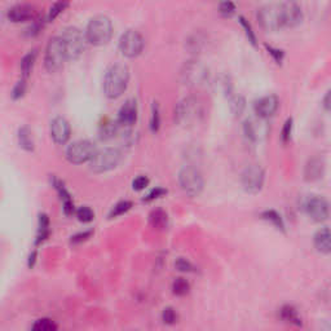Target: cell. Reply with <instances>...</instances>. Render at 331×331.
Returning <instances> with one entry per match:
<instances>
[{"instance_id":"d4e9b609","label":"cell","mask_w":331,"mask_h":331,"mask_svg":"<svg viewBox=\"0 0 331 331\" xmlns=\"http://www.w3.org/2000/svg\"><path fill=\"white\" fill-rule=\"evenodd\" d=\"M280 316H281V320L285 321V322H287V323H290V325H295V326L301 325L300 316H299L297 311L292 306L282 307L280 311Z\"/></svg>"},{"instance_id":"cb8c5ba5","label":"cell","mask_w":331,"mask_h":331,"mask_svg":"<svg viewBox=\"0 0 331 331\" xmlns=\"http://www.w3.org/2000/svg\"><path fill=\"white\" fill-rule=\"evenodd\" d=\"M18 144L21 148L26 152H33L35 148L34 140H33V133H31L30 128L27 126H23L18 129Z\"/></svg>"},{"instance_id":"7bdbcfd3","label":"cell","mask_w":331,"mask_h":331,"mask_svg":"<svg viewBox=\"0 0 331 331\" xmlns=\"http://www.w3.org/2000/svg\"><path fill=\"white\" fill-rule=\"evenodd\" d=\"M149 185V179L146 176H137L132 181V188L133 190H144Z\"/></svg>"},{"instance_id":"ee69618b","label":"cell","mask_w":331,"mask_h":331,"mask_svg":"<svg viewBox=\"0 0 331 331\" xmlns=\"http://www.w3.org/2000/svg\"><path fill=\"white\" fill-rule=\"evenodd\" d=\"M164 194H167V190L163 188H155L153 189L152 191H149L148 196L144 198V201H146V202H150V201H154V200H158V198H160V197H163Z\"/></svg>"},{"instance_id":"7c38bea8","label":"cell","mask_w":331,"mask_h":331,"mask_svg":"<svg viewBox=\"0 0 331 331\" xmlns=\"http://www.w3.org/2000/svg\"><path fill=\"white\" fill-rule=\"evenodd\" d=\"M269 124L267 119L259 118V117H251L246 119L243 123V133L246 139L251 143H258L264 140L269 135Z\"/></svg>"},{"instance_id":"7dc6e473","label":"cell","mask_w":331,"mask_h":331,"mask_svg":"<svg viewBox=\"0 0 331 331\" xmlns=\"http://www.w3.org/2000/svg\"><path fill=\"white\" fill-rule=\"evenodd\" d=\"M265 48L268 49L269 54H272L273 59H274V61L278 62V64H281V61L284 60V52L280 51V49H275V48L270 47V45H265Z\"/></svg>"},{"instance_id":"6da1fadb","label":"cell","mask_w":331,"mask_h":331,"mask_svg":"<svg viewBox=\"0 0 331 331\" xmlns=\"http://www.w3.org/2000/svg\"><path fill=\"white\" fill-rule=\"evenodd\" d=\"M129 81V70L126 65L114 64L106 70L104 78V93L109 98H118L126 92Z\"/></svg>"},{"instance_id":"5b68a950","label":"cell","mask_w":331,"mask_h":331,"mask_svg":"<svg viewBox=\"0 0 331 331\" xmlns=\"http://www.w3.org/2000/svg\"><path fill=\"white\" fill-rule=\"evenodd\" d=\"M179 184L186 196L198 197L203 190L205 180L200 170L191 166H185L179 172Z\"/></svg>"},{"instance_id":"1f68e13d","label":"cell","mask_w":331,"mask_h":331,"mask_svg":"<svg viewBox=\"0 0 331 331\" xmlns=\"http://www.w3.org/2000/svg\"><path fill=\"white\" fill-rule=\"evenodd\" d=\"M31 331H57V325L51 318H40L35 321Z\"/></svg>"},{"instance_id":"4fadbf2b","label":"cell","mask_w":331,"mask_h":331,"mask_svg":"<svg viewBox=\"0 0 331 331\" xmlns=\"http://www.w3.org/2000/svg\"><path fill=\"white\" fill-rule=\"evenodd\" d=\"M181 75L188 86H201L208 79L207 69L200 61L186 62Z\"/></svg>"},{"instance_id":"8d00e7d4","label":"cell","mask_w":331,"mask_h":331,"mask_svg":"<svg viewBox=\"0 0 331 331\" xmlns=\"http://www.w3.org/2000/svg\"><path fill=\"white\" fill-rule=\"evenodd\" d=\"M68 7H69V3H66V2H59V3H54L53 6L51 7V9H49L47 21H53L54 18H56L60 13H62V12L65 11V8H68Z\"/></svg>"},{"instance_id":"bcb514c9","label":"cell","mask_w":331,"mask_h":331,"mask_svg":"<svg viewBox=\"0 0 331 331\" xmlns=\"http://www.w3.org/2000/svg\"><path fill=\"white\" fill-rule=\"evenodd\" d=\"M92 230H86V232H81V233L75 234V236L71 237V243H81V242L87 241L91 236H92Z\"/></svg>"},{"instance_id":"836d02e7","label":"cell","mask_w":331,"mask_h":331,"mask_svg":"<svg viewBox=\"0 0 331 331\" xmlns=\"http://www.w3.org/2000/svg\"><path fill=\"white\" fill-rule=\"evenodd\" d=\"M76 217L81 223H91L95 219V212L88 206H83V207H80L76 211Z\"/></svg>"},{"instance_id":"3957f363","label":"cell","mask_w":331,"mask_h":331,"mask_svg":"<svg viewBox=\"0 0 331 331\" xmlns=\"http://www.w3.org/2000/svg\"><path fill=\"white\" fill-rule=\"evenodd\" d=\"M203 115L202 102L196 97H186L175 107V122L180 126H190L200 121Z\"/></svg>"},{"instance_id":"83f0119b","label":"cell","mask_w":331,"mask_h":331,"mask_svg":"<svg viewBox=\"0 0 331 331\" xmlns=\"http://www.w3.org/2000/svg\"><path fill=\"white\" fill-rule=\"evenodd\" d=\"M49 219L45 213H42L39 216V228H38V236L35 244H40L49 237Z\"/></svg>"},{"instance_id":"ab89813d","label":"cell","mask_w":331,"mask_h":331,"mask_svg":"<svg viewBox=\"0 0 331 331\" xmlns=\"http://www.w3.org/2000/svg\"><path fill=\"white\" fill-rule=\"evenodd\" d=\"M175 267H176V269L180 270V272H188L189 273V272H193L194 270L193 264L184 258L177 259L176 263H175Z\"/></svg>"},{"instance_id":"f6af8a7d","label":"cell","mask_w":331,"mask_h":331,"mask_svg":"<svg viewBox=\"0 0 331 331\" xmlns=\"http://www.w3.org/2000/svg\"><path fill=\"white\" fill-rule=\"evenodd\" d=\"M291 131H292V119L289 118L286 122H285L284 129H282V141L284 143H287L291 137Z\"/></svg>"},{"instance_id":"2e32d148","label":"cell","mask_w":331,"mask_h":331,"mask_svg":"<svg viewBox=\"0 0 331 331\" xmlns=\"http://www.w3.org/2000/svg\"><path fill=\"white\" fill-rule=\"evenodd\" d=\"M278 106H280V101H278L277 96L269 95L256 100L254 104V110H255L256 117L268 119L275 114Z\"/></svg>"},{"instance_id":"c3c4849f","label":"cell","mask_w":331,"mask_h":331,"mask_svg":"<svg viewBox=\"0 0 331 331\" xmlns=\"http://www.w3.org/2000/svg\"><path fill=\"white\" fill-rule=\"evenodd\" d=\"M323 107H325L326 112L330 110V91H327L326 96L323 97Z\"/></svg>"},{"instance_id":"f1b7e54d","label":"cell","mask_w":331,"mask_h":331,"mask_svg":"<svg viewBox=\"0 0 331 331\" xmlns=\"http://www.w3.org/2000/svg\"><path fill=\"white\" fill-rule=\"evenodd\" d=\"M229 107H230V112L233 113L236 117H239V115L243 113L244 107H246V100H244L243 96L241 95H230Z\"/></svg>"},{"instance_id":"7a4b0ae2","label":"cell","mask_w":331,"mask_h":331,"mask_svg":"<svg viewBox=\"0 0 331 331\" xmlns=\"http://www.w3.org/2000/svg\"><path fill=\"white\" fill-rule=\"evenodd\" d=\"M86 39L87 43L93 45H105L110 42L113 37V22L107 16L98 14L91 18L86 29Z\"/></svg>"},{"instance_id":"8992f818","label":"cell","mask_w":331,"mask_h":331,"mask_svg":"<svg viewBox=\"0 0 331 331\" xmlns=\"http://www.w3.org/2000/svg\"><path fill=\"white\" fill-rule=\"evenodd\" d=\"M122 159V153L117 148H105L97 150L90 162V169L95 174H102L115 169Z\"/></svg>"},{"instance_id":"5bb4252c","label":"cell","mask_w":331,"mask_h":331,"mask_svg":"<svg viewBox=\"0 0 331 331\" xmlns=\"http://www.w3.org/2000/svg\"><path fill=\"white\" fill-rule=\"evenodd\" d=\"M306 212L313 222L322 223L328 217V203L320 196H313L306 202Z\"/></svg>"},{"instance_id":"9c48e42d","label":"cell","mask_w":331,"mask_h":331,"mask_svg":"<svg viewBox=\"0 0 331 331\" xmlns=\"http://www.w3.org/2000/svg\"><path fill=\"white\" fill-rule=\"evenodd\" d=\"M145 45L143 35L136 30H127L119 39V51L128 59L140 56Z\"/></svg>"},{"instance_id":"e575fe53","label":"cell","mask_w":331,"mask_h":331,"mask_svg":"<svg viewBox=\"0 0 331 331\" xmlns=\"http://www.w3.org/2000/svg\"><path fill=\"white\" fill-rule=\"evenodd\" d=\"M162 320L166 325H175L179 320V314L171 307H167V308L163 309L162 312Z\"/></svg>"},{"instance_id":"30bf717a","label":"cell","mask_w":331,"mask_h":331,"mask_svg":"<svg viewBox=\"0 0 331 331\" xmlns=\"http://www.w3.org/2000/svg\"><path fill=\"white\" fill-rule=\"evenodd\" d=\"M96 150L95 144L88 140H79L71 144L66 150V159L73 164H81V163L91 162Z\"/></svg>"},{"instance_id":"277c9868","label":"cell","mask_w":331,"mask_h":331,"mask_svg":"<svg viewBox=\"0 0 331 331\" xmlns=\"http://www.w3.org/2000/svg\"><path fill=\"white\" fill-rule=\"evenodd\" d=\"M68 60H75L85 52L87 47V39L85 33L75 26L64 29L61 37Z\"/></svg>"},{"instance_id":"d6986e66","label":"cell","mask_w":331,"mask_h":331,"mask_svg":"<svg viewBox=\"0 0 331 331\" xmlns=\"http://www.w3.org/2000/svg\"><path fill=\"white\" fill-rule=\"evenodd\" d=\"M137 121V102L131 98L127 100L119 109L117 122L121 127H131Z\"/></svg>"},{"instance_id":"ffe728a7","label":"cell","mask_w":331,"mask_h":331,"mask_svg":"<svg viewBox=\"0 0 331 331\" xmlns=\"http://www.w3.org/2000/svg\"><path fill=\"white\" fill-rule=\"evenodd\" d=\"M323 174H325V162L322 158L314 157L307 162L306 167H304V179L307 181H318L322 179Z\"/></svg>"},{"instance_id":"52a82bcc","label":"cell","mask_w":331,"mask_h":331,"mask_svg":"<svg viewBox=\"0 0 331 331\" xmlns=\"http://www.w3.org/2000/svg\"><path fill=\"white\" fill-rule=\"evenodd\" d=\"M68 60L64 43L60 37H54L49 40L44 54V66L49 73H56L64 66L65 61Z\"/></svg>"},{"instance_id":"60d3db41","label":"cell","mask_w":331,"mask_h":331,"mask_svg":"<svg viewBox=\"0 0 331 331\" xmlns=\"http://www.w3.org/2000/svg\"><path fill=\"white\" fill-rule=\"evenodd\" d=\"M43 26H44V21L42 20V18H35L34 21H33V23H31L30 27L27 29V35H30V37H35V35H38L42 31Z\"/></svg>"},{"instance_id":"d590c367","label":"cell","mask_w":331,"mask_h":331,"mask_svg":"<svg viewBox=\"0 0 331 331\" xmlns=\"http://www.w3.org/2000/svg\"><path fill=\"white\" fill-rule=\"evenodd\" d=\"M160 126V115L158 102H153L152 105V119H150V129L153 132H157Z\"/></svg>"},{"instance_id":"4dcf8cb0","label":"cell","mask_w":331,"mask_h":331,"mask_svg":"<svg viewBox=\"0 0 331 331\" xmlns=\"http://www.w3.org/2000/svg\"><path fill=\"white\" fill-rule=\"evenodd\" d=\"M189 291H190V285L185 278L179 277L172 282V292L177 296H185Z\"/></svg>"},{"instance_id":"74e56055","label":"cell","mask_w":331,"mask_h":331,"mask_svg":"<svg viewBox=\"0 0 331 331\" xmlns=\"http://www.w3.org/2000/svg\"><path fill=\"white\" fill-rule=\"evenodd\" d=\"M26 93V80L21 79L14 85L13 90H12V97L13 100H20L21 97H23Z\"/></svg>"},{"instance_id":"9a60e30c","label":"cell","mask_w":331,"mask_h":331,"mask_svg":"<svg viewBox=\"0 0 331 331\" xmlns=\"http://www.w3.org/2000/svg\"><path fill=\"white\" fill-rule=\"evenodd\" d=\"M281 14H282L284 27H295V26L300 25L303 21V11L300 6L295 2L281 3Z\"/></svg>"},{"instance_id":"f546056e","label":"cell","mask_w":331,"mask_h":331,"mask_svg":"<svg viewBox=\"0 0 331 331\" xmlns=\"http://www.w3.org/2000/svg\"><path fill=\"white\" fill-rule=\"evenodd\" d=\"M261 217H263L264 220L269 222L270 224L274 225L278 230H285V223L277 211H274V210L264 211V212L261 213Z\"/></svg>"},{"instance_id":"603a6c76","label":"cell","mask_w":331,"mask_h":331,"mask_svg":"<svg viewBox=\"0 0 331 331\" xmlns=\"http://www.w3.org/2000/svg\"><path fill=\"white\" fill-rule=\"evenodd\" d=\"M149 222H150V225H152L154 229L157 230H164L169 225V216L167 213L164 212L160 208H157V210H153L149 215Z\"/></svg>"},{"instance_id":"d6a6232c","label":"cell","mask_w":331,"mask_h":331,"mask_svg":"<svg viewBox=\"0 0 331 331\" xmlns=\"http://www.w3.org/2000/svg\"><path fill=\"white\" fill-rule=\"evenodd\" d=\"M131 207H132V202H129V201H121V202H118L114 207L112 208V211H110L109 213V219H114V217L122 216V215H124L127 211L131 210Z\"/></svg>"},{"instance_id":"f35d334b","label":"cell","mask_w":331,"mask_h":331,"mask_svg":"<svg viewBox=\"0 0 331 331\" xmlns=\"http://www.w3.org/2000/svg\"><path fill=\"white\" fill-rule=\"evenodd\" d=\"M219 12L223 17H230L236 12V6L232 2H223L219 4Z\"/></svg>"},{"instance_id":"681fc988","label":"cell","mask_w":331,"mask_h":331,"mask_svg":"<svg viewBox=\"0 0 331 331\" xmlns=\"http://www.w3.org/2000/svg\"><path fill=\"white\" fill-rule=\"evenodd\" d=\"M35 260H37V251H33V254H30V256H29V267H34Z\"/></svg>"},{"instance_id":"ac0fdd59","label":"cell","mask_w":331,"mask_h":331,"mask_svg":"<svg viewBox=\"0 0 331 331\" xmlns=\"http://www.w3.org/2000/svg\"><path fill=\"white\" fill-rule=\"evenodd\" d=\"M70 124L62 117H56L51 122V137L59 145H64L70 139Z\"/></svg>"},{"instance_id":"ba28073f","label":"cell","mask_w":331,"mask_h":331,"mask_svg":"<svg viewBox=\"0 0 331 331\" xmlns=\"http://www.w3.org/2000/svg\"><path fill=\"white\" fill-rule=\"evenodd\" d=\"M258 21L261 29L265 31H278L284 29L282 26V14L281 4H267L258 11Z\"/></svg>"},{"instance_id":"b9f144b4","label":"cell","mask_w":331,"mask_h":331,"mask_svg":"<svg viewBox=\"0 0 331 331\" xmlns=\"http://www.w3.org/2000/svg\"><path fill=\"white\" fill-rule=\"evenodd\" d=\"M239 22H241L242 27H243L244 31H246V35H247V38H249V40H250V42L255 45L256 44V37H255V34H254L253 27H251V25L249 23V21H247L244 17H239Z\"/></svg>"},{"instance_id":"8fae6325","label":"cell","mask_w":331,"mask_h":331,"mask_svg":"<svg viewBox=\"0 0 331 331\" xmlns=\"http://www.w3.org/2000/svg\"><path fill=\"white\" fill-rule=\"evenodd\" d=\"M264 180H265V172L260 166L253 164L249 166L242 172L241 183L244 190L250 194H256L263 189Z\"/></svg>"},{"instance_id":"e0dca14e","label":"cell","mask_w":331,"mask_h":331,"mask_svg":"<svg viewBox=\"0 0 331 331\" xmlns=\"http://www.w3.org/2000/svg\"><path fill=\"white\" fill-rule=\"evenodd\" d=\"M8 18L14 23L34 21L38 18L37 8L31 4H17L8 11Z\"/></svg>"},{"instance_id":"7402d4cb","label":"cell","mask_w":331,"mask_h":331,"mask_svg":"<svg viewBox=\"0 0 331 331\" xmlns=\"http://www.w3.org/2000/svg\"><path fill=\"white\" fill-rule=\"evenodd\" d=\"M314 247L321 254L328 255L331 251V234L328 228H321L317 233L314 234Z\"/></svg>"},{"instance_id":"4316f807","label":"cell","mask_w":331,"mask_h":331,"mask_svg":"<svg viewBox=\"0 0 331 331\" xmlns=\"http://www.w3.org/2000/svg\"><path fill=\"white\" fill-rule=\"evenodd\" d=\"M119 124L117 121H110V119H106L104 121V123L100 124V137L102 140H107V139H113L117 133H118Z\"/></svg>"},{"instance_id":"44dd1931","label":"cell","mask_w":331,"mask_h":331,"mask_svg":"<svg viewBox=\"0 0 331 331\" xmlns=\"http://www.w3.org/2000/svg\"><path fill=\"white\" fill-rule=\"evenodd\" d=\"M52 185L54 186V189H56L57 193H59L60 198H61L65 215H68V216L73 215L74 203H73V200H71L70 193L68 191V189L65 188L64 183H62L60 179H57V177H53V180H52Z\"/></svg>"},{"instance_id":"484cf974","label":"cell","mask_w":331,"mask_h":331,"mask_svg":"<svg viewBox=\"0 0 331 331\" xmlns=\"http://www.w3.org/2000/svg\"><path fill=\"white\" fill-rule=\"evenodd\" d=\"M37 57H38L37 49H34V51H30L27 54H25V56H23L22 61H21V73H22L23 79H26L30 76L31 71H33V69H34Z\"/></svg>"}]
</instances>
